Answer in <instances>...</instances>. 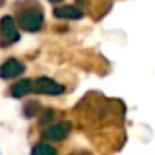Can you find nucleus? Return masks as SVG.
Masks as SVG:
<instances>
[{
    "instance_id": "1",
    "label": "nucleus",
    "mask_w": 155,
    "mask_h": 155,
    "mask_svg": "<svg viewBox=\"0 0 155 155\" xmlns=\"http://www.w3.org/2000/svg\"><path fill=\"white\" fill-rule=\"evenodd\" d=\"M18 25L27 32H38L44 25V14L40 8H25L18 14Z\"/></svg>"
},
{
    "instance_id": "2",
    "label": "nucleus",
    "mask_w": 155,
    "mask_h": 155,
    "mask_svg": "<svg viewBox=\"0 0 155 155\" xmlns=\"http://www.w3.org/2000/svg\"><path fill=\"white\" fill-rule=\"evenodd\" d=\"M34 92L42 95H60L65 92V87L48 77H40L34 80Z\"/></svg>"
},
{
    "instance_id": "3",
    "label": "nucleus",
    "mask_w": 155,
    "mask_h": 155,
    "mask_svg": "<svg viewBox=\"0 0 155 155\" xmlns=\"http://www.w3.org/2000/svg\"><path fill=\"white\" fill-rule=\"evenodd\" d=\"M72 125L68 122H60V124H54L50 127H47L42 132V138L44 140H52V142H60L65 140L70 134Z\"/></svg>"
},
{
    "instance_id": "4",
    "label": "nucleus",
    "mask_w": 155,
    "mask_h": 155,
    "mask_svg": "<svg viewBox=\"0 0 155 155\" xmlns=\"http://www.w3.org/2000/svg\"><path fill=\"white\" fill-rule=\"evenodd\" d=\"M0 35L2 38H5L7 42H17L20 38V34H18V28L15 20L10 17V15H5L0 20Z\"/></svg>"
},
{
    "instance_id": "5",
    "label": "nucleus",
    "mask_w": 155,
    "mask_h": 155,
    "mask_svg": "<svg viewBox=\"0 0 155 155\" xmlns=\"http://www.w3.org/2000/svg\"><path fill=\"white\" fill-rule=\"evenodd\" d=\"M25 72V65L17 58H8L0 65V78H15Z\"/></svg>"
},
{
    "instance_id": "6",
    "label": "nucleus",
    "mask_w": 155,
    "mask_h": 155,
    "mask_svg": "<svg viewBox=\"0 0 155 155\" xmlns=\"http://www.w3.org/2000/svg\"><path fill=\"white\" fill-rule=\"evenodd\" d=\"M55 17L57 18H65V20H78V18L84 17V12L77 7H72V5H62L57 7L54 10Z\"/></svg>"
},
{
    "instance_id": "7",
    "label": "nucleus",
    "mask_w": 155,
    "mask_h": 155,
    "mask_svg": "<svg viewBox=\"0 0 155 155\" xmlns=\"http://www.w3.org/2000/svg\"><path fill=\"white\" fill-rule=\"evenodd\" d=\"M30 92H34V80H30V78L18 80L17 84H14L10 88V95L14 98H22L27 94H30Z\"/></svg>"
},
{
    "instance_id": "8",
    "label": "nucleus",
    "mask_w": 155,
    "mask_h": 155,
    "mask_svg": "<svg viewBox=\"0 0 155 155\" xmlns=\"http://www.w3.org/2000/svg\"><path fill=\"white\" fill-rule=\"evenodd\" d=\"M30 155H58V152H57V148H54L50 143L40 142V143H37L32 148Z\"/></svg>"
},
{
    "instance_id": "9",
    "label": "nucleus",
    "mask_w": 155,
    "mask_h": 155,
    "mask_svg": "<svg viewBox=\"0 0 155 155\" xmlns=\"http://www.w3.org/2000/svg\"><path fill=\"white\" fill-rule=\"evenodd\" d=\"M38 110H40V105L38 104H34V107H32V104H28L25 107V117H34V115H37Z\"/></svg>"
},
{
    "instance_id": "10",
    "label": "nucleus",
    "mask_w": 155,
    "mask_h": 155,
    "mask_svg": "<svg viewBox=\"0 0 155 155\" xmlns=\"http://www.w3.org/2000/svg\"><path fill=\"white\" fill-rule=\"evenodd\" d=\"M68 155H92L90 152H85V150H77V152H70Z\"/></svg>"
},
{
    "instance_id": "11",
    "label": "nucleus",
    "mask_w": 155,
    "mask_h": 155,
    "mask_svg": "<svg viewBox=\"0 0 155 155\" xmlns=\"http://www.w3.org/2000/svg\"><path fill=\"white\" fill-rule=\"evenodd\" d=\"M48 2H52V4H60L62 0H48Z\"/></svg>"
},
{
    "instance_id": "12",
    "label": "nucleus",
    "mask_w": 155,
    "mask_h": 155,
    "mask_svg": "<svg viewBox=\"0 0 155 155\" xmlns=\"http://www.w3.org/2000/svg\"><path fill=\"white\" fill-rule=\"evenodd\" d=\"M4 4H5V0H0V7H2Z\"/></svg>"
}]
</instances>
